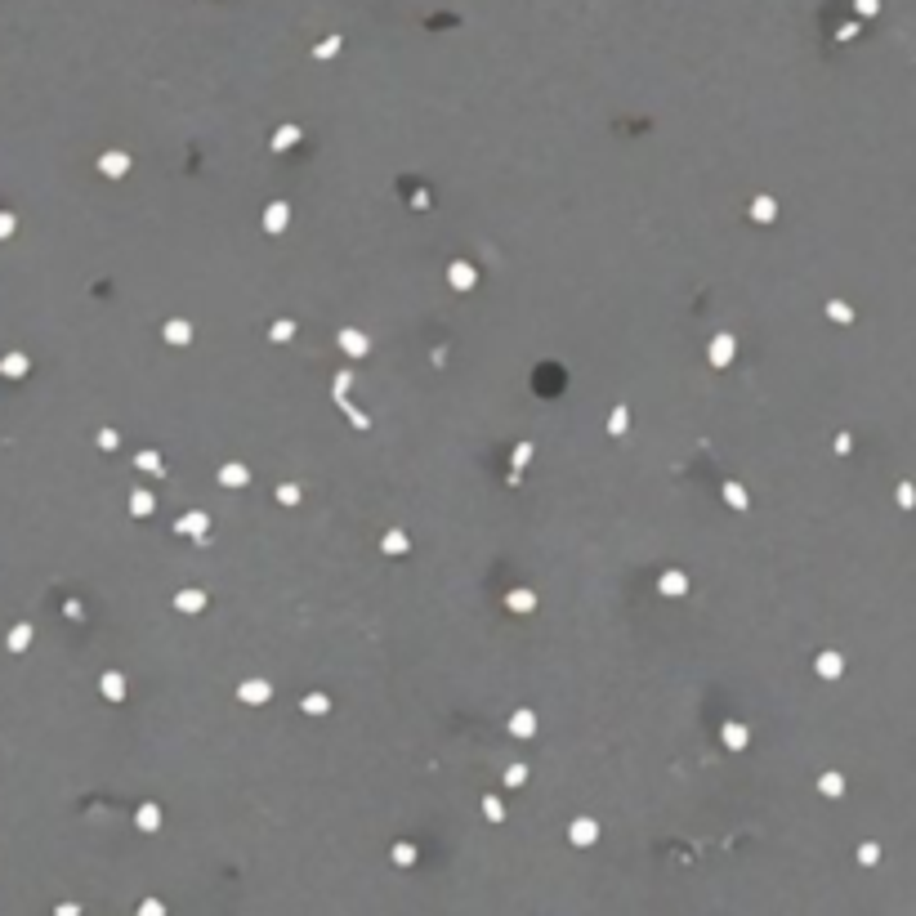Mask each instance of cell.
Masks as SVG:
<instances>
[{"mask_svg":"<svg viewBox=\"0 0 916 916\" xmlns=\"http://www.w3.org/2000/svg\"><path fill=\"white\" fill-rule=\"evenodd\" d=\"M876 27L805 45L782 103L791 179L787 295H845L854 322L787 313L796 371L787 452L854 434V456H814L791 483L800 555L867 519L836 550L805 622L827 644L863 639L823 689V729L845 774L841 818L881 841L876 881L916 894V0H881Z\"/></svg>","mask_w":916,"mask_h":916,"instance_id":"1","label":"cell"}]
</instances>
